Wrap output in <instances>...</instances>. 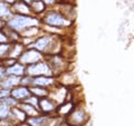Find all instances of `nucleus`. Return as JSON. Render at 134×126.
Instances as JSON below:
<instances>
[{"label":"nucleus","instance_id":"obj_1","mask_svg":"<svg viewBox=\"0 0 134 126\" xmlns=\"http://www.w3.org/2000/svg\"><path fill=\"white\" fill-rule=\"evenodd\" d=\"M7 24L12 30L20 31V30L27 29L28 27L37 26V25L39 24V21H38V19L34 18V17H29V16H25V15H18V16H14L12 18H10L7 21Z\"/></svg>","mask_w":134,"mask_h":126},{"label":"nucleus","instance_id":"obj_2","mask_svg":"<svg viewBox=\"0 0 134 126\" xmlns=\"http://www.w3.org/2000/svg\"><path fill=\"white\" fill-rule=\"evenodd\" d=\"M27 73L29 76H50L52 75V69L49 65L46 62H35L32 65H29L27 68Z\"/></svg>","mask_w":134,"mask_h":126},{"label":"nucleus","instance_id":"obj_3","mask_svg":"<svg viewBox=\"0 0 134 126\" xmlns=\"http://www.w3.org/2000/svg\"><path fill=\"white\" fill-rule=\"evenodd\" d=\"M41 58V54L40 51L36 49H30L26 51L25 54H21V56L19 57L20 61H21V64H25V65H32L35 64V62H38Z\"/></svg>","mask_w":134,"mask_h":126},{"label":"nucleus","instance_id":"obj_4","mask_svg":"<svg viewBox=\"0 0 134 126\" xmlns=\"http://www.w3.org/2000/svg\"><path fill=\"white\" fill-rule=\"evenodd\" d=\"M45 21L50 26H56V27H62V26H67L69 25V21L65 19L62 15L57 14V12H50L47 15Z\"/></svg>","mask_w":134,"mask_h":126},{"label":"nucleus","instance_id":"obj_5","mask_svg":"<svg viewBox=\"0 0 134 126\" xmlns=\"http://www.w3.org/2000/svg\"><path fill=\"white\" fill-rule=\"evenodd\" d=\"M30 90L25 86H20V87H16L10 91V95L12 96V98L16 100H25L30 96Z\"/></svg>","mask_w":134,"mask_h":126},{"label":"nucleus","instance_id":"obj_6","mask_svg":"<svg viewBox=\"0 0 134 126\" xmlns=\"http://www.w3.org/2000/svg\"><path fill=\"white\" fill-rule=\"evenodd\" d=\"M69 124L72 126H81L86 122V114L84 111H75L73 113V115H70Z\"/></svg>","mask_w":134,"mask_h":126},{"label":"nucleus","instance_id":"obj_7","mask_svg":"<svg viewBox=\"0 0 134 126\" xmlns=\"http://www.w3.org/2000/svg\"><path fill=\"white\" fill-rule=\"evenodd\" d=\"M27 122L29 126H49L50 118L47 116H32Z\"/></svg>","mask_w":134,"mask_h":126},{"label":"nucleus","instance_id":"obj_8","mask_svg":"<svg viewBox=\"0 0 134 126\" xmlns=\"http://www.w3.org/2000/svg\"><path fill=\"white\" fill-rule=\"evenodd\" d=\"M25 71H26V68L24 67V65H21V64H14V65L9 66L6 69V74L10 75V76L20 77V76H24Z\"/></svg>","mask_w":134,"mask_h":126},{"label":"nucleus","instance_id":"obj_9","mask_svg":"<svg viewBox=\"0 0 134 126\" xmlns=\"http://www.w3.org/2000/svg\"><path fill=\"white\" fill-rule=\"evenodd\" d=\"M52 39L53 38L50 36L41 37V38H39L35 44L32 45V47L36 50H38V51H43V50H45L47 47H49V44L52 43Z\"/></svg>","mask_w":134,"mask_h":126},{"label":"nucleus","instance_id":"obj_10","mask_svg":"<svg viewBox=\"0 0 134 126\" xmlns=\"http://www.w3.org/2000/svg\"><path fill=\"white\" fill-rule=\"evenodd\" d=\"M38 107L44 113H50L55 111V105L49 98H41L38 100Z\"/></svg>","mask_w":134,"mask_h":126},{"label":"nucleus","instance_id":"obj_11","mask_svg":"<svg viewBox=\"0 0 134 126\" xmlns=\"http://www.w3.org/2000/svg\"><path fill=\"white\" fill-rule=\"evenodd\" d=\"M54 83V79L52 77H48V76H38L36 78L32 79L31 84L35 86H48V85H52Z\"/></svg>","mask_w":134,"mask_h":126},{"label":"nucleus","instance_id":"obj_12","mask_svg":"<svg viewBox=\"0 0 134 126\" xmlns=\"http://www.w3.org/2000/svg\"><path fill=\"white\" fill-rule=\"evenodd\" d=\"M20 83V79L19 77H16V76H8L7 78H5L2 81V83L0 84V86L3 87V88H11L14 87L16 85H18V84Z\"/></svg>","mask_w":134,"mask_h":126},{"label":"nucleus","instance_id":"obj_13","mask_svg":"<svg viewBox=\"0 0 134 126\" xmlns=\"http://www.w3.org/2000/svg\"><path fill=\"white\" fill-rule=\"evenodd\" d=\"M21 110L26 115H29V116H37V114H38V111H37V108H35L34 106H31L30 104H27V103H24L21 104V106H20Z\"/></svg>","mask_w":134,"mask_h":126},{"label":"nucleus","instance_id":"obj_14","mask_svg":"<svg viewBox=\"0 0 134 126\" xmlns=\"http://www.w3.org/2000/svg\"><path fill=\"white\" fill-rule=\"evenodd\" d=\"M14 9H15V11L19 12V15H27V14L30 12L29 7L25 2H18V3H16L15 7H14Z\"/></svg>","mask_w":134,"mask_h":126},{"label":"nucleus","instance_id":"obj_15","mask_svg":"<svg viewBox=\"0 0 134 126\" xmlns=\"http://www.w3.org/2000/svg\"><path fill=\"white\" fill-rule=\"evenodd\" d=\"M10 106H8L6 103L0 104V119H7L8 116L10 115Z\"/></svg>","mask_w":134,"mask_h":126},{"label":"nucleus","instance_id":"obj_16","mask_svg":"<svg viewBox=\"0 0 134 126\" xmlns=\"http://www.w3.org/2000/svg\"><path fill=\"white\" fill-rule=\"evenodd\" d=\"M10 114H12V116L17 118L20 122H25L27 119V115L20 110V108H12V111L10 112Z\"/></svg>","mask_w":134,"mask_h":126},{"label":"nucleus","instance_id":"obj_17","mask_svg":"<svg viewBox=\"0 0 134 126\" xmlns=\"http://www.w3.org/2000/svg\"><path fill=\"white\" fill-rule=\"evenodd\" d=\"M45 3L43 1H32L31 2V8H32V10L34 11H36V12H40V11H43L45 9Z\"/></svg>","mask_w":134,"mask_h":126},{"label":"nucleus","instance_id":"obj_18","mask_svg":"<svg viewBox=\"0 0 134 126\" xmlns=\"http://www.w3.org/2000/svg\"><path fill=\"white\" fill-rule=\"evenodd\" d=\"M29 90H30V93L35 94V95H37V96H46V95L48 94L47 91H46V89H44V88H41V87H39V86L31 87Z\"/></svg>","mask_w":134,"mask_h":126},{"label":"nucleus","instance_id":"obj_19","mask_svg":"<svg viewBox=\"0 0 134 126\" xmlns=\"http://www.w3.org/2000/svg\"><path fill=\"white\" fill-rule=\"evenodd\" d=\"M9 12H10V10H9V7H8L7 3L0 1V18L8 16Z\"/></svg>","mask_w":134,"mask_h":126},{"label":"nucleus","instance_id":"obj_20","mask_svg":"<svg viewBox=\"0 0 134 126\" xmlns=\"http://www.w3.org/2000/svg\"><path fill=\"white\" fill-rule=\"evenodd\" d=\"M23 54V46L21 45H16L14 46V50H12V53L10 54V57L11 58H17V57H20Z\"/></svg>","mask_w":134,"mask_h":126},{"label":"nucleus","instance_id":"obj_21","mask_svg":"<svg viewBox=\"0 0 134 126\" xmlns=\"http://www.w3.org/2000/svg\"><path fill=\"white\" fill-rule=\"evenodd\" d=\"M10 49V45L9 44H0V57L1 56H5L6 54L9 51Z\"/></svg>","mask_w":134,"mask_h":126},{"label":"nucleus","instance_id":"obj_22","mask_svg":"<svg viewBox=\"0 0 134 126\" xmlns=\"http://www.w3.org/2000/svg\"><path fill=\"white\" fill-rule=\"evenodd\" d=\"M25 100H26L25 103L30 104L31 106H34L35 108H38V100L39 99H37V97H28V99H25Z\"/></svg>","mask_w":134,"mask_h":126},{"label":"nucleus","instance_id":"obj_23","mask_svg":"<svg viewBox=\"0 0 134 126\" xmlns=\"http://www.w3.org/2000/svg\"><path fill=\"white\" fill-rule=\"evenodd\" d=\"M6 40H7V36H6V33L0 32V44H3Z\"/></svg>","mask_w":134,"mask_h":126},{"label":"nucleus","instance_id":"obj_24","mask_svg":"<svg viewBox=\"0 0 134 126\" xmlns=\"http://www.w3.org/2000/svg\"><path fill=\"white\" fill-rule=\"evenodd\" d=\"M5 74H6V69L0 66V78H2L3 76H5Z\"/></svg>","mask_w":134,"mask_h":126},{"label":"nucleus","instance_id":"obj_25","mask_svg":"<svg viewBox=\"0 0 134 126\" xmlns=\"http://www.w3.org/2000/svg\"><path fill=\"white\" fill-rule=\"evenodd\" d=\"M26 2H32V1H40V0H25ZM44 1H46V2H48V3H52V2H54V0H44Z\"/></svg>","mask_w":134,"mask_h":126},{"label":"nucleus","instance_id":"obj_26","mask_svg":"<svg viewBox=\"0 0 134 126\" xmlns=\"http://www.w3.org/2000/svg\"><path fill=\"white\" fill-rule=\"evenodd\" d=\"M7 2H9V3H12V2H16L17 0H6Z\"/></svg>","mask_w":134,"mask_h":126},{"label":"nucleus","instance_id":"obj_27","mask_svg":"<svg viewBox=\"0 0 134 126\" xmlns=\"http://www.w3.org/2000/svg\"><path fill=\"white\" fill-rule=\"evenodd\" d=\"M1 27H2V21L0 20V29H1Z\"/></svg>","mask_w":134,"mask_h":126},{"label":"nucleus","instance_id":"obj_28","mask_svg":"<svg viewBox=\"0 0 134 126\" xmlns=\"http://www.w3.org/2000/svg\"><path fill=\"white\" fill-rule=\"evenodd\" d=\"M23 126H29V125H23Z\"/></svg>","mask_w":134,"mask_h":126},{"label":"nucleus","instance_id":"obj_29","mask_svg":"<svg viewBox=\"0 0 134 126\" xmlns=\"http://www.w3.org/2000/svg\"><path fill=\"white\" fill-rule=\"evenodd\" d=\"M0 88H1V86H0Z\"/></svg>","mask_w":134,"mask_h":126}]
</instances>
